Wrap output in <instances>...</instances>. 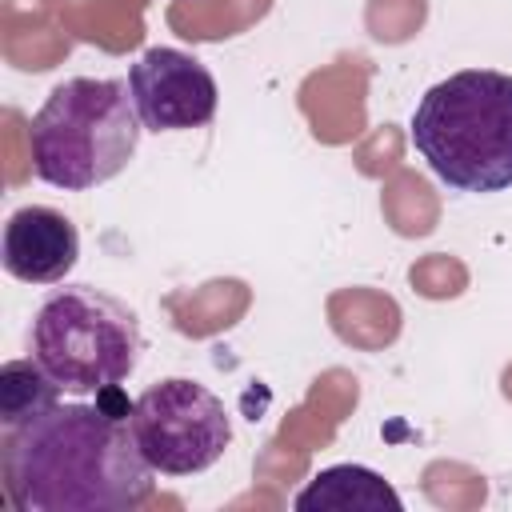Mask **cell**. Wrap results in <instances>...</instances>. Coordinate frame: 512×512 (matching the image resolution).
I'll use <instances>...</instances> for the list:
<instances>
[{"label": "cell", "mask_w": 512, "mask_h": 512, "mask_svg": "<svg viewBox=\"0 0 512 512\" xmlns=\"http://www.w3.org/2000/svg\"><path fill=\"white\" fill-rule=\"evenodd\" d=\"M132 432L144 460L164 476L208 472L232 444L224 400L188 376L144 388L132 400Z\"/></svg>", "instance_id": "obj_5"}, {"label": "cell", "mask_w": 512, "mask_h": 512, "mask_svg": "<svg viewBox=\"0 0 512 512\" xmlns=\"http://www.w3.org/2000/svg\"><path fill=\"white\" fill-rule=\"evenodd\" d=\"M32 356L72 396L120 388L140 356V328L128 304L92 288H56L32 320Z\"/></svg>", "instance_id": "obj_4"}, {"label": "cell", "mask_w": 512, "mask_h": 512, "mask_svg": "<svg viewBox=\"0 0 512 512\" xmlns=\"http://www.w3.org/2000/svg\"><path fill=\"white\" fill-rule=\"evenodd\" d=\"M80 256V236L76 224L44 204L16 208L4 224V244H0V264L12 280L24 284H60Z\"/></svg>", "instance_id": "obj_7"}, {"label": "cell", "mask_w": 512, "mask_h": 512, "mask_svg": "<svg viewBox=\"0 0 512 512\" xmlns=\"http://www.w3.org/2000/svg\"><path fill=\"white\" fill-rule=\"evenodd\" d=\"M296 512H404L396 488L360 464H332L296 492Z\"/></svg>", "instance_id": "obj_8"}, {"label": "cell", "mask_w": 512, "mask_h": 512, "mask_svg": "<svg viewBox=\"0 0 512 512\" xmlns=\"http://www.w3.org/2000/svg\"><path fill=\"white\" fill-rule=\"evenodd\" d=\"M412 144L456 192L512 188V76L464 68L432 84L412 112Z\"/></svg>", "instance_id": "obj_2"}, {"label": "cell", "mask_w": 512, "mask_h": 512, "mask_svg": "<svg viewBox=\"0 0 512 512\" xmlns=\"http://www.w3.org/2000/svg\"><path fill=\"white\" fill-rule=\"evenodd\" d=\"M128 96L144 128L184 132L216 116V76L180 48H148L128 72Z\"/></svg>", "instance_id": "obj_6"}, {"label": "cell", "mask_w": 512, "mask_h": 512, "mask_svg": "<svg viewBox=\"0 0 512 512\" xmlns=\"http://www.w3.org/2000/svg\"><path fill=\"white\" fill-rule=\"evenodd\" d=\"M60 384L40 368V360H8L0 368V424L16 428L36 416H44L52 404H60Z\"/></svg>", "instance_id": "obj_9"}, {"label": "cell", "mask_w": 512, "mask_h": 512, "mask_svg": "<svg viewBox=\"0 0 512 512\" xmlns=\"http://www.w3.org/2000/svg\"><path fill=\"white\" fill-rule=\"evenodd\" d=\"M152 472L120 388L96 392V404H52L4 428L0 444L4 496L16 512H132L152 500Z\"/></svg>", "instance_id": "obj_1"}, {"label": "cell", "mask_w": 512, "mask_h": 512, "mask_svg": "<svg viewBox=\"0 0 512 512\" xmlns=\"http://www.w3.org/2000/svg\"><path fill=\"white\" fill-rule=\"evenodd\" d=\"M140 128L128 84L92 76L64 80L28 124L32 172L52 188L88 192L128 168Z\"/></svg>", "instance_id": "obj_3"}]
</instances>
